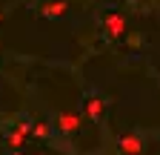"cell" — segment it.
Returning <instances> with one entry per match:
<instances>
[{
    "instance_id": "obj_1",
    "label": "cell",
    "mask_w": 160,
    "mask_h": 155,
    "mask_svg": "<svg viewBox=\"0 0 160 155\" xmlns=\"http://www.w3.org/2000/svg\"><path fill=\"white\" fill-rule=\"evenodd\" d=\"M54 126L63 132V135H74V132H80L83 121H80V115H77V112L63 109V112H57V115H54Z\"/></svg>"
},
{
    "instance_id": "obj_2",
    "label": "cell",
    "mask_w": 160,
    "mask_h": 155,
    "mask_svg": "<svg viewBox=\"0 0 160 155\" xmlns=\"http://www.w3.org/2000/svg\"><path fill=\"white\" fill-rule=\"evenodd\" d=\"M117 149L126 152V155H140L146 149V144H143L140 135H120V138H117Z\"/></svg>"
},
{
    "instance_id": "obj_3",
    "label": "cell",
    "mask_w": 160,
    "mask_h": 155,
    "mask_svg": "<svg viewBox=\"0 0 160 155\" xmlns=\"http://www.w3.org/2000/svg\"><path fill=\"white\" fill-rule=\"evenodd\" d=\"M103 29H106L109 37H123V32H126V17L117 14V12L106 14V17H103Z\"/></svg>"
},
{
    "instance_id": "obj_4",
    "label": "cell",
    "mask_w": 160,
    "mask_h": 155,
    "mask_svg": "<svg viewBox=\"0 0 160 155\" xmlns=\"http://www.w3.org/2000/svg\"><path fill=\"white\" fill-rule=\"evenodd\" d=\"M66 12H69V3H66V0H49V3L40 6V14H43V17H52V20H54V17H63Z\"/></svg>"
},
{
    "instance_id": "obj_5",
    "label": "cell",
    "mask_w": 160,
    "mask_h": 155,
    "mask_svg": "<svg viewBox=\"0 0 160 155\" xmlns=\"http://www.w3.org/2000/svg\"><path fill=\"white\" fill-rule=\"evenodd\" d=\"M103 109H106V101L100 98V95H92V98L86 101V115L92 121H100V115H103Z\"/></svg>"
},
{
    "instance_id": "obj_6",
    "label": "cell",
    "mask_w": 160,
    "mask_h": 155,
    "mask_svg": "<svg viewBox=\"0 0 160 155\" xmlns=\"http://www.w3.org/2000/svg\"><path fill=\"white\" fill-rule=\"evenodd\" d=\"M26 138H29V135H26L23 129H17V126H14V129L6 135V147H9L12 152H17V149H23V141H26Z\"/></svg>"
},
{
    "instance_id": "obj_7",
    "label": "cell",
    "mask_w": 160,
    "mask_h": 155,
    "mask_svg": "<svg viewBox=\"0 0 160 155\" xmlns=\"http://www.w3.org/2000/svg\"><path fill=\"white\" fill-rule=\"evenodd\" d=\"M32 135H34V138H49V135H52V126L49 124H34L32 126Z\"/></svg>"
},
{
    "instance_id": "obj_8",
    "label": "cell",
    "mask_w": 160,
    "mask_h": 155,
    "mask_svg": "<svg viewBox=\"0 0 160 155\" xmlns=\"http://www.w3.org/2000/svg\"><path fill=\"white\" fill-rule=\"evenodd\" d=\"M0 20H3V12H0Z\"/></svg>"
}]
</instances>
